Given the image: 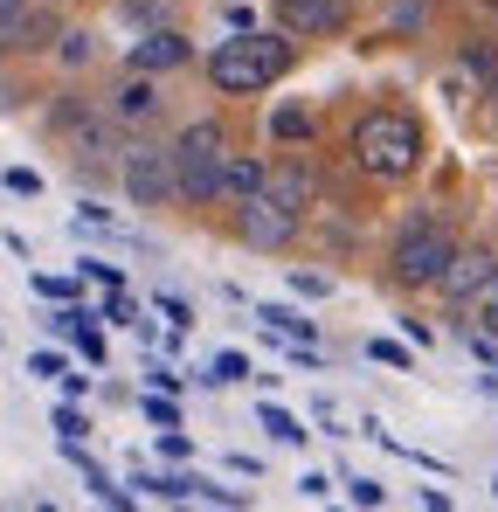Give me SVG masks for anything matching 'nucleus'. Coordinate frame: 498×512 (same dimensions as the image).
I'll use <instances>...</instances> for the list:
<instances>
[{
	"mask_svg": "<svg viewBox=\"0 0 498 512\" xmlns=\"http://www.w3.org/2000/svg\"><path fill=\"white\" fill-rule=\"evenodd\" d=\"M256 319H263V326H270V333H284V340H312V319H298V312H291V305H263V312H256Z\"/></svg>",
	"mask_w": 498,
	"mask_h": 512,
	"instance_id": "obj_14",
	"label": "nucleus"
},
{
	"mask_svg": "<svg viewBox=\"0 0 498 512\" xmlns=\"http://www.w3.org/2000/svg\"><path fill=\"white\" fill-rule=\"evenodd\" d=\"M146 416H153V423H160V429H173V423H180V409H173L166 395H146Z\"/></svg>",
	"mask_w": 498,
	"mask_h": 512,
	"instance_id": "obj_25",
	"label": "nucleus"
},
{
	"mask_svg": "<svg viewBox=\"0 0 498 512\" xmlns=\"http://www.w3.org/2000/svg\"><path fill=\"white\" fill-rule=\"evenodd\" d=\"M270 139H284V146L319 139V111H312V104H277V111H270Z\"/></svg>",
	"mask_w": 498,
	"mask_h": 512,
	"instance_id": "obj_12",
	"label": "nucleus"
},
{
	"mask_svg": "<svg viewBox=\"0 0 498 512\" xmlns=\"http://www.w3.org/2000/svg\"><path fill=\"white\" fill-rule=\"evenodd\" d=\"M125 194H132V208H166V201H180V173H173V146H132L125 153Z\"/></svg>",
	"mask_w": 498,
	"mask_h": 512,
	"instance_id": "obj_6",
	"label": "nucleus"
},
{
	"mask_svg": "<svg viewBox=\"0 0 498 512\" xmlns=\"http://www.w3.org/2000/svg\"><path fill=\"white\" fill-rule=\"evenodd\" d=\"M367 353H374L381 367H409V346L402 340H367Z\"/></svg>",
	"mask_w": 498,
	"mask_h": 512,
	"instance_id": "obj_18",
	"label": "nucleus"
},
{
	"mask_svg": "<svg viewBox=\"0 0 498 512\" xmlns=\"http://www.w3.org/2000/svg\"><path fill=\"white\" fill-rule=\"evenodd\" d=\"M353 160L374 180H409L422 167V125H415L409 111H367L353 125Z\"/></svg>",
	"mask_w": 498,
	"mask_h": 512,
	"instance_id": "obj_2",
	"label": "nucleus"
},
{
	"mask_svg": "<svg viewBox=\"0 0 498 512\" xmlns=\"http://www.w3.org/2000/svg\"><path fill=\"white\" fill-rule=\"evenodd\" d=\"M270 187V167L256 160V153H229V173H222V201H249V194H263Z\"/></svg>",
	"mask_w": 498,
	"mask_h": 512,
	"instance_id": "obj_11",
	"label": "nucleus"
},
{
	"mask_svg": "<svg viewBox=\"0 0 498 512\" xmlns=\"http://www.w3.org/2000/svg\"><path fill=\"white\" fill-rule=\"evenodd\" d=\"M132 485H146V492H160V499H194V478H173V471H160V478H153V471H139Z\"/></svg>",
	"mask_w": 498,
	"mask_h": 512,
	"instance_id": "obj_15",
	"label": "nucleus"
},
{
	"mask_svg": "<svg viewBox=\"0 0 498 512\" xmlns=\"http://www.w3.org/2000/svg\"><path fill=\"white\" fill-rule=\"evenodd\" d=\"M450 256H457V236H450L443 222L415 215L409 229L395 236V250H388V277H395L402 291H429V284H443Z\"/></svg>",
	"mask_w": 498,
	"mask_h": 512,
	"instance_id": "obj_4",
	"label": "nucleus"
},
{
	"mask_svg": "<svg viewBox=\"0 0 498 512\" xmlns=\"http://www.w3.org/2000/svg\"><path fill=\"white\" fill-rule=\"evenodd\" d=\"M270 194H277L284 208L305 215V208H312V173H305V167H270Z\"/></svg>",
	"mask_w": 498,
	"mask_h": 512,
	"instance_id": "obj_13",
	"label": "nucleus"
},
{
	"mask_svg": "<svg viewBox=\"0 0 498 512\" xmlns=\"http://www.w3.org/2000/svg\"><path fill=\"white\" fill-rule=\"evenodd\" d=\"M28 374H42V381H63L70 367H63V353H35V360H28Z\"/></svg>",
	"mask_w": 498,
	"mask_h": 512,
	"instance_id": "obj_21",
	"label": "nucleus"
},
{
	"mask_svg": "<svg viewBox=\"0 0 498 512\" xmlns=\"http://www.w3.org/2000/svg\"><path fill=\"white\" fill-rule=\"evenodd\" d=\"M153 111H160V90H153V77H146V70H132L125 84L111 90V118L139 125V118H153Z\"/></svg>",
	"mask_w": 498,
	"mask_h": 512,
	"instance_id": "obj_10",
	"label": "nucleus"
},
{
	"mask_svg": "<svg viewBox=\"0 0 498 512\" xmlns=\"http://www.w3.org/2000/svg\"><path fill=\"white\" fill-rule=\"evenodd\" d=\"M492 492H498V471H492Z\"/></svg>",
	"mask_w": 498,
	"mask_h": 512,
	"instance_id": "obj_31",
	"label": "nucleus"
},
{
	"mask_svg": "<svg viewBox=\"0 0 498 512\" xmlns=\"http://www.w3.org/2000/svg\"><path fill=\"white\" fill-rule=\"evenodd\" d=\"M35 298H56L63 305V298H77V284L70 277H35Z\"/></svg>",
	"mask_w": 498,
	"mask_h": 512,
	"instance_id": "obj_20",
	"label": "nucleus"
},
{
	"mask_svg": "<svg viewBox=\"0 0 498 512\" xmlns=\"http://www.w3.org/2000/svg\"><path fill=\"white\" fill-rule=\"evenodd\" d=\"M478 319H485V333H492V340H498V284H492V291H485V298H478Z\"/></svg>",
	"mask_w": 498,
	"mask_h": 512,
	"instance_id": "obj_27",
	"label": "nucleus"
},
{
	"mask_svg": "<svg viewBox=\"0 0 498 512\" xmlns=\"http://www.w3.org/2000/svg\"><path fill=\"white\" fill-rule=\"evenodd\" d=\"M291 42L284 35H263V28H236L215 56H208V84L222 90V97H249V90L277 84V77H291Z\"/></svg>",
	"mask_w": 498,
	"mask_h": 512,
	"instance_id": "obj_1",
	"label": "nucleus"
},
{
	"mask_svg": "<svg viewBox=\"0 0 498 512\" xmlns=\"http://www.w3.org/2000/svg\"><path fill=\"white\" fill-rule=\"evenodd\" d=\"M83 277H97V284H104V291H118V270H111V263H77Z\"/></svg>",
	"mask_w": 498,
	"mask_h": 512,
	"instance_id": "obj_29",
	"label": "nucleus"
},
{
	"mask_svg": "<svg viewBox=\"0 0 498 512\" xmlns=\"http://www.w3.org/2000/svg\"><path fill=\"white\" fill-rule=\"evenodd\" d=\"M56 436H63V443H83V416H77V409H70V402L56 409Z\"/></svg>",
	"mask_w": 498,
	"mask_h": 512,
	"instance_id": "obj_22",
	"label": "nucleus"
},
{
	"mask_svg": "<svg viewBox=\"0 0 498 512\" xmlns=\"http://www.w3.org/2000/svg\"><path fill=\"white\" fill-rule=\"evenodd\" d=\"M263 429H270L277 443H305V429H298V416H284V409H263Z\"/></svg>",
	"mask_w": 498,
	"mask_h": 512,
	"instance_id": "obj_16",
	"label": "nucleus"
},
{
	"mask_svg": "<svg viewBox=\"0 0 498 512\" xmlns=\"http://www.w3.org/2000/svg\"><path fill=\"white\" fill-rule=\"evenodd\" d=\"M7 187H14V194H42V173L35 167H7Z\"/></svg>",
	"mask_w": 498,
	"mask_h": 512,
	"instance_id": "obj_23",
	"label": "nucleus"
},
{
	"mask_svg": "<svg viewBox=\"0 0 498 512\" xmlns=\"http://www.w3.org/2000/svg\"><path fill=\"white\" fill-rule=\"evenodd\" d=\"M187 56H194V42H187V35H173V28H153V35H139V42H132V70H146V77L180 70Z\"/></svg>",
	"mask_w": 498,
	"mask_h": 512,
	"instance_id": "obj_9",
	"label": "nucleus"
},
{
	"mask_svg": "<svg viewBox=\"0 0 498 512\" xmlns=\"http://www.w3.org/2000/svg\"><path fill=\"white\" fill-rule=\"evenodd\" d=\"M160 312H166V319H173V333H187V326H194V312H187L180 298H160Z\"/></svg>",
	"mask_w": 498,
	"mask_h": 512,
	"instance_id": "obj_28",
	"label": "nucleus"
},
{
	"mask_svg": "<svg viewBox=\"0 0 498 512\" xmlns=\"http://www.w3.org/2000/svg\"><path fill=\"white\" fill-rule=\"evenodd\" d=\"M63 63H90V35H83V28L63 35Z\"/></svg>",
	"mask_w": 498,
	"mask_h": 512,
	"instance_id": "obj_24",
	"label": "nucleus"
},
{
	"mask_svg": "<svg viewBox=\"0 0 498 512\" xmlns=\"http://www.w3.org/2000/svg\"><path fill=\"white\" fill-rule=\"evenodd\" d=\"M21 14H28V0H0V28H7V21H21Z\"/></svg>",
	"mask_w": 498,
	"mask_h": 512,
	"instance_id": "obj_30",
	"label": "nucleus"
},
{
	"mask_svg": "<svg viewBox=\"0 0 498 512\" xmlns=\"http://www.w3.org/2000/svg\"><path fill=\"white\" fill-rule=\"evenodd\" d=\"M492 284H498V256H492V250H457L436 291H450L457 305H478V298H485Z\"/></svg>",
	"mask_w": 498,
	"mask_h": 512,
	"instance_id": "obj_8",
	"label": "nucleus"
},
{
	"mask_svg": "<svg viewBox=\"0 0 498 512\" xmlns=\"http://www.w3.org/2000/svg\"><path fill=\"white\" fill-rule=\"evenodd\" d=\"M291 291H298V298H326L332 277H319V270H291Z\"/></svg>",
	"mask_w": 498,
	"mask_h": 512,
	"instance_id": "obj_17",
	"label": "nucleus"
},
{
	"mask_svg": "<svg viewBox=\"0 0 498 512\" xmlns=\"http://www.w3.org/2000/svg\"><path fill=\"white\" fill-rule=\"evenodd\" d=\"M270 7H277V28L284 35H319V42H332V35L353 28V0H270Z\"/></svg>",
	"mask_w": 498,
	"mask_h": 512,
	"instance_id": "obj_7",
	"label": "nucleus"
},
{
	"mask_svg": "<svg viewBox=\"0 0 498 512\" xmlns=\"http://www.w3.org/2000/svg\"><path fill=\"white\" fill-rule=\"evenodd\" d=\"M243 374H249L243 353H215V374H208V381H243Z\"/></svg>",
	"mask_w": 498,
	"mask_h": 512,
	"instance_id": "obj_19",
	"label": "nucleus"
},
{
	"mask_svg": "<svg viewBox=\"0 0 498 512\" xmlns=\"http://www.w3.org/2000/svg\"><path fill=\"white\" fill-rule=\"evenodd\" d=\"M381 499H388V492H381L374 478H353V506H381Z\"/></svg>",
	"mask_w": 498,
	"mask_h": 512,
	"instance_id": "obj_26",
	"label": "nucleus"
},
{
	"mask_svg": "<svg viewBox=\"0 0 498 512\" xmlns=\"http://www.w3.org/2000/svg\"><path fill=\"white\" fill-rule=\"evenodd\" d=\"M173 173H180V201H194V208L222 201V173H229V139H222V125L194 118V125L173 139Z\"/></svg>",
	"mask_w": 498,
	"mask_h": 512,
	"instance_id": "obj_3",
	"label": "nucleus"
},
{
	"mask_svg": "<svg viewBox=\"0 0 498 512\" xmlns=\"http://www.w3.org/2000/svg\"><path fill=\"white\" fill-rule=\"evenodd\" d=\"M298 229H305V215H298V208H284L270 187H263V194H249V201H236V243H243V250H291V243H298Z\"/></svg>",
	"mask_w": 498,
	"mask_h": 512,
	"instance_id": "obj_5",
	"label": "nucleus"
}]
</instances>
